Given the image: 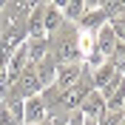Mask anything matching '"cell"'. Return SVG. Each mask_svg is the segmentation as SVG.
Segmentation results:
<instances>
[{"label": "cell", "mask_w": 125, "mask_h": 125, "mask_svg": "<svg viewBox=\"0 0 125 125\" xmlns=\"http://www.w3.org/2000/svg\"><path fill=\"white\" fill-rule=\"evenodd\" d=\"M48 57L57 65L80 62V43H77V31L71 29V23H65L54 34H48Z\"/></svg>", "instance_id": "obj_1"}, {"label": "cell", "mask_w": 125, "mask_h": 125, "mask_svg": "<svg viewBox=\"0 0 125 125\" xmlns=\"http://www.w3.org/2000/svg\"><path fill=\"white\" fill-rule=\"evenodd\" d=\"M31 65V57H29V46H26V40L20 43V46L11 51V57H9V68H6V88H11L17 83V77L23 74L26 68Z\"/></svg>", "instance_id": "obj_2"}, {"label": "cell", "mask_w": 125, "mask_h": 125, "mask_svg": "<svg viewBox=\"0 0 125 125\" xmlns=\"http://www.w3.org/2000/svg\"><path fill=\"white\" fill-rule=\"evenodd\" d=\"M102 97H105V111H119L122 108V102H125V77L122 74L102 88Z\"/></svg>", "instance_id": "obj_3"}, {"label": "cell", "mask_w": 125, "mask_h": 125, "mask_svg": "<svg viewBox=\"0 0 125 125\" xmlns=\"http://www.w3.org/2000/svg\"><path fill=\"white\" fill-rule=\"evenodd\" d=\"M77 111H80L85 119H100L102 114H105V97H102V91H97V88H94V91H88L85 100L80 102Z\"/></svg>", "instance_id": "obj_4"}, {"label": "cell", "mask_w": 125, "mask_h": 125, "mask_svg": "<svg viewBox=\"0 0 125 125\" xmlns=\"http://www.w3.org/2000/svg\"><path fill=\"white\" fill-rule=\"evenodd\" d=\"M83 62H65V65H57V74H54V85L60 88V91H65V88H71L74 83H77L80 77H83Z\"/></svg>", "instance_id": "obj_5"}, {"label": "cell", "mask_w": 125, "mask_h": 125, "mask_svg": "<svg viewBox=\"0 0 125 125\" xmlns=\"http://www.w3.org/2000/svg\"><path fill=\"white\" fill-rule=\"evenodd\" d=\"M23 102L26 100H14V97L0 102V125H26L23 122Z\"/></svg>", "instance_id": "obj_6"}, {"label": "cell", "mask_w": 125, "mask_h": 125, "mask_svg": "<svg viewBox=\"0 0 125 125\" xmlns=\"http://www.w3.org/2000/svg\"><path fill=\"white\" fill-rule=\"evenodd\" d=\"M48 119V111L46 105H43V100L40 97H29V100L23 102V122L26 125H40Z\"/></svg>", "instance_id": "obj_7"}, {"label": "cell", "mask_w": 125, "mask_h": 125, "mask_svg": "<svg viewBox=\"0 0 125 125\" xmlns=\"http://www.w3.org/2000/svg\"><path fill=\"white\" fill-rule=\"evenodd\" d=\"M117 43L119 40H117V34H114V29H111L108 23L97 29V46H94V51H100L102 57H111L114 48H117Z\"/></svg>", "instance_id": "obj_8"}, {"label": "cell", "mask_w": 125, "mask_h": 125, "mask_svg": "<svg viewBox=\"0 0 125 125\" xmlns=\"http://www.w3.org/2000/svg\"><path fill=\"white\" fill-rule=\"evenodd\" d=\"M91 77H94V88H97V91H102V88L108 85L111 80H117V77H119V68H117L111 60H105L100 68H94V74H91Z\"/></svg>", "instance_id": "obj_9"}, {"label": "cell", "mask_w": 125, "mask_h": 125, "mask_svg": "<svg viewBox=\"0 0 125 125\" xmlns=\"http://www.w3.org/2000/svg\"><path fill=\"white\" fill-rule=\"evenodd\" d=\"M46 3H37V6L29 11V20H26V26H29V37H43V31H46V26H43V20H46Z\"/></svg>", "instance_id": "obj_10"}, {"label": "cell", "mask_w": 125, "mask_h": 125, "mask_svg": "<svg viewBox=\"0 0 125 125\" xmlns=\"http://www.w3.org/2000/svg\"><path fill=\"white\" fill-rule=\"evenodd\" d=\"M108 23V14H105V9H88L85 14L80 17V26L83 29H100V26Z\"/></svg>", "instance_id": "obj_11"}, {"label": "cell", "mask_w": 125, "mask_h": 125, "mask_svg": "<svg viewBox=\"0 0 125 125\" xmlns=\"http://www.w3.org/2000/svg\"><path fill=\"white\" fill-rule=\"evenodd\" d=\"M65 23H68V20L62 17V11H60V9H54V6H48V9H46V20H43V26H46V31H48V34L60 31Z\"/></svg>", "instance_id": "obj_12"}, {"label": "cell", "mask_w": 125, "mask_h": 125, "mask_svg": "<svg viewBox=\"0 0 125 125\" xmlns=\"http://www.w3.org/2000/svg\"><path fill=\"white\" fill-rule=\"evenodd\" d=\"M88 9H85V0H68V3H65V9H62V17H65V20H74V23H80V17L85 14Z\"/></svg>", "instance_id": "obj_13"}, {"label": "cell", "mask_w": 125, "mask_h": 125, "mask_svg": "<svg viewBox=\"0 0 125 125\" xmlns=\"http://www.w3.org/2000/svg\"><path fill=\"white\" fill-rule=\"evenodd\" d=\"M97 122L100 125H122V114H119V111H105Z\"/></svg>", "instance_id": "obj_14"}, {"label": "cell", "mask_w": 125, "mask_h": 125, "mask_svg": "<svg viewBox=\"0 0 125 125\" xmlns=\"http://www.w3.org/2000/svg\"><path fill=\"white\" fill-rule=\"evenodd\" d=\"M108 60L114 62L119 71H122V65H125V43H117V48H114V54H111Z\"/></svg>", "instance_id": "obj_15"}, {"label": "cell", "mask_w": 125, "mask_h": 125, "mask_svg": "<svg viewBox=\"0 0 125 125\" xmlns=\"http://www.w3.org/2000/svg\"><path fill=\"white\" fill-rule=\"evenodd\" d=\"M85 9H102V0H85Z\"/></svg>", "instance_id": "obj_16"}, {"label": "cell", "mask_w": 125, "mask_h": 125, "mask_svg": "<svg viewBox=\"0 0 125 125\" xmlns=\"http://www.w3.org/2000/svg\"><path fill=\"white\" fill-rule=\"evenodd\" d=\"M119 114H122V119H125V102H122V108H119Z\"/></svg>", "instance_id": "obj_17"}, {"label": "cell", "mask_w": 125, "mask_h": 125, "mask_svg": "<svg viewBox=\"0 0 125 125\" xmlns=\"http://www.w3.org/2000/svg\"><path fill=\"white\" fill-rule=\"evenodd\" d=\"M119 74H122V77H125V65H122V71H119Z\"/></svg>", "instance_id": "obj_18"}, {"label": "cell", "mask_w": 125, "mask_h": 125, "mask_svg": "<svg viewBox=\"0 0 125 125\" xmlns=\"http://www.w3.org/2000/svg\"><path fill=\"white\" fill-rule=\"evenodd\" d=\"M43 3H51V0H43Z\"/></svg>", "instance_id": "obj_19"}, {"label": "cell", "mask_w": 125, "mask_h": 125, "mask_svg": "<svg viewBox=\"0 0 125 125\" xmlns=\"http://www.w3.org/2000/svg\"><path fill=\"white\" fill-rule=\"evenodd\" d=\"M122 125H125V119H122Z\"/></svg>", "instance_id": "obj_20"}]
</instances>
